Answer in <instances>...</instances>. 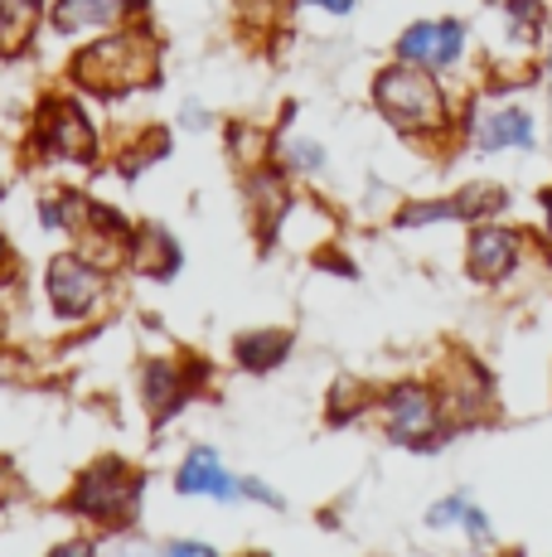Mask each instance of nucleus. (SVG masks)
I'll return each instance as SVG.
<instances>
[{
	"label": "nucleus",
	"instance_id": "nucleus-6",
	"mask_svg": "<svg viewBox=\"0 0 552 557\" xmlns=\"http://www.w3.org/2000/svg\"><path fill=\"white\" fill-rule=\"evenodd\" d=\"M195 383H199L195 363L146 359V369H141V403H146L151 426H165L179 407H189V398H195Z\"/></svg>",
	"mask_w": 552,
	"mask_h": 557
},
{
	"label": "nucleus",
	"instance_id": "nucleus-16",
	"mask_svg": "<svg viewBox=\"0 0 552 557\" xmlns=\"http://www.w3.org/2000/svg\"><path fill=\"white\" fill-rule=\"evenodd\" d=\"M83 219H88V199L73 195V189H59V195H49L39 203V223L49 233H78Z\"/></svg>",
	"mask_w": 552,
	"mask_h": 557
},
{
	"label": "nucleus",
	"instance_id": "nucleus-10",
	"mask_svg": "<svg viewBox=\"0 0 552 557\" xmlns=\"http://www.w3.org/2000/svg\"><path fill=\"white\" fill-rule=\"evenodd\" d=\"M465 49V29L455 20H431V25H412L407 35L398 39V59L417 63V69H446L455 63Z\"/></svg>",
	"mask_w": 552,
	"mask_h": 557
},
{
	"label": "nucleus",
	"instance_id": "nucleus-28",
	"mask_svg": "<svg viewBox=\"0 0 552 557\" xmlns=\"http://www.w3.org/2000/svg\"><path fill=\"white\" fill-rule=\"evenodd\" d=\"M548 209H552V195H548Z\"/></svg>",
	"mask_w": 552,
	"mask_h": 557
},
{
	"label": "nucleus",
	"instance_id": "nucleus-13",
	"mask_svg": "<svg viewBox=\"0 0 552 557\" xmlns=\"http://www.w3.org/2000/svg\"><path fill=\"white\" fill-rule=\"evenodd\" d=\"M291 355V335L286 330H248V335L233 339V359L248 373H272L281 369V359Z\"/></svg>",
	"mask_w": 552,
	"mask_h": 557
},
{
	"label": "nucleus",
	"instance_id": "nucleus-8",
	"mask_svg": "<svg viewBox=\"0 0 552 557\" xmlns=\"http://www.w3.org/2000/svg\"><path fill=\"white\" fill-rule=\"evenodd\" d=\"M175 490L189 499H218V505H238L242 499V480L223 470V460L214 446H195L175 470Z\"/></svg>",
	"mask_w": 552,
	"mask_h": 557
},
{
	"label": "nucleus",
	"instance_id": "nucleus-26",
	"mask_svg": "<svg viewBox=\"0 0 552 557\" xmlns=\"http://www.w3.org/2000/svg\"><path fill=\"white\" fill-rule=\"evenodd\" d=\"M0 262H5V243H0Z\"/></svg>",
	"mask_w": 552,
	"mask_h": 557
},
{
	"label": "nucleus",
	"instance_id": "nucleus-12",
	"mask_svg": "<svg viewBox=\"0 0 552 557\" xmlns=\"http://www.w3.org/2000/svg\"><path fill=\"white\" fill-rule=\"evenodd\" d=\"M518 262V238L504 228H480L471 238V276H480V282H499V276H509Z\"/></svg>",
	"mask_w": 552,
	"mask_h": 557
},
{
	"label": "nucleus",
	"instance_id": "nucleus-14",
	"mask_svg": "<svg viewBox=\"0 0 552 557\" xmlns=\"http://www.w3.org/2000/svg\"><path fill=\"white\" fill-rule=\"evenodd\" d=\"M39 15H45V0H0V53L5 59L35 45Z\"/></svg>",
	"mask_w": 552,
	"mask_h": 557
},
{
	"label": "nucleus",
	"instance_id": "nucleus-23",
	"mask_svg": "<svg viewBox=\"0 0 552 557\" xmlns=\"http://www.w3.org/2000/svg\"><path fill=\"white\" fill-rule=\"evenodd\" d=\"M242 15L248 20H267V15H281V0H242Z\"/></svg>",
	"mask_w": 552,
	"mask_h": 557
},
{
	"label": "nucleus",
	"instance_id": "nucleus-22",
	"mask_svg": "<svg viewBox=\"0 0 552 557\" xmlns=\"http://www.w3.org/2000/svg\"><path fill=\"white\" fill-rule=\"evenodd\" d=\"M242 499H258V505L281 509V495H276V490H267L262 480H242Z\"/></svg>",
	"mask_w": 552,
	"mask_h": 557
},
{
	"label": "nucleus",
	"instance_id": "nucleus-27",
	"mask_svg": "<svg viewBox=\"0 0 552 557\" xmlns=\"http://www.w3.org/2000/svg\"><path fill=\"white\" fill-rule=\"evenodd\" d=\"M0 523H5V505H0Z\"/></svg>",
	"mask_w": 552,
	"mask_h": 557
},
{
	"label": "nucleus",
	"instance_id": "nucleus-3",
	"mask_svg": "<svg viewBox=\"0 0 552 557\" xmlns=\"http://www.w3.org/2000/svg\"><path fill=\"white\" fill-rule=\"evenodd\" d=\"M374 98L384 107V116L402 132H437L446 107H441V88L431 83L427 69L417 63H398V69L378 73Z\"/></svg>",
	"mask_w": 552,
	"mask_h": 557
},
{
	"label": "nucleus",
	"instance_id": "nucleus-1",
	"mask_svg": "<svg viewBox=\"0 0 552 557\" xmlns=\"http://www.w3.org/2000/svg\"><path fill=\"white\" fill-rule=\"evenodd\" d=\"M68 73L73 88L92 92V98H126V92H141L161 78V59H155V39L146 29L122 25L73 53Z\"/></svg>",
	"mask_w": 552,
	"mask_h": 557
},
{
	"label": "nucleus",
	"instance_id": "nucleus-19",
	"mask_svg": "<svg viewBox=\"0 0 552 557\" xmlns=\"http://www.w3.org/2000/svg\"><path fill=\"white\" fill-rule=\"evenodd\" d=\"M228 146H233V156H238L242 165H252V160H258V156H267V136H262V132H252V126H233Z\"/></svg>",
	"mask_w": 552,
	"mask_h": 557
},
{
	"label": "nucleus",
	"instance_id": "nucleus-7",
	"mask_svg": "<svg viewBox=\"0 0 552 557\" xmlns=\"http://www.w3.org/2000/svg\"><path fill=\"white\" fill-rule=\"evenodd\" d=\"M384 417H388V436L402 446H431L437 442V426H441V407L427 388L407 383V388H392L388 403H384Z\"/></svg>",
	"mask_w": 552,
	"mask_h": 557
},
{
	"label": "nucleus",
	"instance_id": "nucleus-21",
	"mask_svg": "<svg viewBox=\"0 0 552 557\" xmlns=\"http://www.w3.org/2000/svg\"><path fill=\"white\" fill-rule=\"evenodd\" d=\"M20 475H15V466H10L5 456H0V505H10V499H20Z\"/></svg>",
	"mask_w": 552,
	"mask_h": 557
},
{
	"label": "nucleus",
	"instance_id": "nucleus-20",
	"mask_svg": "<svg viewBox=\"0 0 552 557\" xmlns=\"http://www.w3.org/2000/svg\"><path fill=\"white\" fill-rule=\"evenodd\" d=\"M286 160H291L296 170H321L325 165V151L315 141H291V146H286Z\"/></svg>",
	"mask_w": 552,
	"mask_h": 557
},
{
	"label": "nucleus",
	"instance_id": "nucleus-2",
	"mask_svg": "<svg viewBox=\"0 0 552 557\" xmlns=\"http://www.w3.org/2000/svg\"><path fill=\"white\" fill-rule=\"evenodd\" d=\"M141 470H131L122 456H102L73 480L63 509L98 523V529H131L141 513Z\"/></svg>",
	"mask_w": 552,
	"mask_h": 557
},
{
	"label": "nucleus",
	"instance_id": "nucleus-25",
	"mask_svg": "<svg viewBox=\"0 0 552 557\" xmlns=\"http://www.w3.org/2000/svg\"><path fill=\"white\" fill-rule=\"evenodd\" d=\"M305 5H321V10H330V15H349L354 0H305Z\"/></svg>",
	"mask_w": 552,
	"mask_h": 557
},
{
	"label": "nucleus",
	"instance_id": "nucleus-9",
	"mask_svg": "<svg viewBox=\"0 0 552 557\" xmlns=\"http://www.w3.org/2000/svg\"><path fill=\"white\" fill-rule=\"evenodd\" d=\"M146 10V0H54V29L59 35H88V29H122L136 25V15Z\"/></svg>",
	"mask_w": 552,
	"mask_h": 557
},
{
	"label": "nucleus",
	"instance_id": "nucleus-4",
	"mask_svg": "<svg viewBox=\"0 0 552 557\" xmlns=\"http://www.w3.org/2000/svg\"><path fill=\"white\" fill-rule=\"evenodd\" d=\"M35 151L45 160L88 165V160L98 156V132H92L88 112L73 98H49L39 107V122H35Z\"/></svg>",
	"mask_w": 552,
	"mask_h": 557
},
{
	"label": "nucleus",
	"instance_id": "nucleus-11",
	"mask_svg": "<svg viewBox=\"0 0 552 557\" xmlns=\"http://www.w3.org/2000/svg\"><path fill=\"white\" fill-rule=\"evenodd\" d=\"M126 262H131L141 276H151V282H170L185 257H179V243L170 238L161 223H146V228L131 233V257H126Z\"/></svg>",
	"mask_w": 552,
	"mask_h": 557
},
{
	"label": "nucleus",
	"instance_id": "nucleus-18",
	"mask_svg": "<svg viewBox=\"0 0 552 557\" xmlns=\"http://www.w3.org/2000/svg\"><path fill=\"white\" fill-rule=\"evenodd\" d=\"M170 151V132L165 126H151V132H141V141H136L131 156H122V170L126 175H136L141 165H151V160H161Z\"/></svg>",
	"mask_w": 552,
	"mask_h": 557
},
{
	"label": "nucleus",
	"instance_id": "nucleus-24",
	"mask_svg": "<svg viewBox=\"0 0 552 557\" xmlns=\"http://www.w3.org/2000/svg\"><path fill=\"white\" fill-rule=\"evenodd\" d=\"M165 553H175V557H189V553H195V557H209L214 548H209V543H199V539H175V543H165Z\"/></svg>",
	"mask_w": 552,
	"mask_h": 557
},
{
	"label": "nucleus",
	"instance_id": "nucleus-5",
	"mask_svg": "<svg viewBox=\"0 0 552 557\" xmlns=\"http://www.w3.org/2000/svg\"><path fill=\"white\" fill-rule=\"evenodd\" d=\"M45 292L59 320H88L92 310L108 301V272L78 252H59L45 272Z\"/></svg>",
	"mask_w": 552,
	"mask_h": 557
},
{
	"label": "nucleus",
	"instance_id": "nucleus-15",
	"mask_svg": "<svg viewBox=\"0 0 552 557\" xmlns=\"http://www.w3.org/2000/svg\"><path fill=\"white\" fill-rule=\"evenodd\" d=\"M534 141V126L524 112H494L480 122V146L485 151H504V146H528Z\"/></svg>",
	"mask_w": 552,
	"mask_h": 557
},
{
	"label": "nucleus",
	"instance_id": "nucleus-17",
	"mask_svg": "<svg viewBox=\"0 0 552 557\" xmlns=\"http://www.w3.org/2000/svg\"><path fill=\"white\" fill-rule=\"evenodd\" d=\"M427 523H431V529H451V523H461L465 533H475V539H485V513L475 509L465 495H451V499H441V505H431Z\"/></svg>",
	"mask_w": 552,
	"mask_h": 557
}]
</instances>
